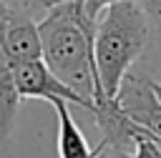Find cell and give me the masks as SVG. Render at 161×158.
Here are the masks:
<instances>
[{
	"label": "cell",
	"mask_w": 161,
	"mask_h": 158,
	"mask_svg": "<svg viewBox=\"0 0 161 158\" xmlns=\"http://www.w3.org/2000/svg\"><path fill=\"white\" fill-rule=\"evenodd\" d=\"M96 25L98 20L88 18L75 0L50 8L38 23L43 40V63L55 73V78H60L91 105L103 98L93 58Z\"/></svg>",
	"instance_id": "1"
},
{
	"label": "cell",
	"mask_w": 161,
	"mask_h": 158,
	"mask_svg": "<svg viewBox=\"0 0 161 158\" xmlns=\"http://www.w3.org/2000/svg\"><path fill=\"white\" fill-rule=\"evenodd\" d=\"M148 35V18L136 0L113 3L101 13L93 38V58L98 88L106 98H116L126 73L146 50Z\"/></svg>",
	"instance_id": "2"
},
{
	"label": "cell",
	"mask_w": 161,
	"mask_h": 158,
	"mask_svg": "<svg viewBox=\"0 0 161 158\" xmlns=\"http://www.w3.org/2000/svg\"><path fill=\"white\" fill-rule=\"evenodd\" d=\"M116 103L148 138L161 143V100L151 88V78L128 70L116 93Z\"/></svg>",
	"instance_id": "3"
},
{
	"label": "cell",
	"mask_w": 161,
	"mask_h": 158,
	"mask_svg": "<svg viewBox=\"0 0 161 158\" xmlns=\"http://www.w3.org/2000/svg\"><path fill=\"white\" fill-rule=\"evenodd\" d=\"M13 65V78L18 85L20 98H40V100H68L73 105L86 108L88 113L93 110V105L80 98L75 90H70L60 78H55V73L43 63V60H23V63H10Z\"/></svg>",
	"instance_id": "4"
},
{
	"label": "cell",
	"mask_w": 161,
	"mask_h": 158,
	"mask_svg": "<svg viewBox=\"0 0 161 158\" xmlns=\"http://www.w3.org/2000/svg\"><path fill=\"white\" fill-rule=\"evenodd\" d=\"M8 13L10 5L0 0V150L8 145L13 138L15 123H18V110H20V93L13 78V65L5 50V25H8Z\"/></svg>",
	"instance_id": "5"
},
{
	"label": "cell",
	"mask_w": 161,
	"mask_h": 158,
	"mask_svg": "<svg viewBox=\"0 0 161 158\" xmlns=\"http://www.w3.org/2000/svg\"><path fill=\"white\" fill-rule=\"evenodd\" d=\"M5 50L10 63L23 60H43V40L38 23L30 18V13L10 8L8 25H5Z\"/></svg>",
	"instance_id": "6"
},
{
	"label": "cell",
	"mask_w": 161,
	"mask_h": 158,
	"mask_svg": "<svg viewBox=\"0 0 161 158\" xmlns=\"http://www.w3.org/2000/svg\"><path fill=\"white\" fill-rule=\"evenodd\" d=\"M50 105L55 108L58 115V155L60 158H101L106 153V145L98 143L96 148L88 145L83 130L78 128L75 118L68 110V100H50Z\"/></svg>",
	"instance_id": "7"
},
{
	"label": "cell",
	"mask_w": 161,
	"mask_h": 158,
	"mask_svg": "<svg viewBox=\"0 0 161 158\" xmlns=\"http://www.w3.org/2000/svg\"><path fill=\"white\" fill-rule=\"evenodd\" d=\"M136 3H138V8L146 13L151 30L161 33V0H136Z\"/></svg>",
	"instance_id": "8"
},
{
	"label": "cell",
	"mask_w": 161,
	"mask_h": 158,
	"mask_svg": "<svg viewBox=\"0 0 161 158\" xmlns=\"http://www.w3.org/2000/svg\"><path fill=\"white\" fill-rule=\"evenodd\" d=\"M75 3L80 5V10H83L88 18L98 20V18H101V13H103L108 5H113V3H121V0H75Z\"/></svg>",
	"instance_id": "9"
},
{
	"label": "cell",
	"mask_w": 161,
	"mask_h": 158,
	"mask_svg": "<svg viewBox=\"0 0 161 158\" xmlns=\"http://www.w3.org/2000/svg\"><path fill=\"white\" fill-rule=\"evenodd\" d=\"M33 3V8H40V10H50V8H55V5H63V3H68V0H30Z\"/></svg>",
	"instance_id": "10"
},
{
	"label": "cell",
	"mask_w": 161,
	"mask_h": 158,
	"mask_svg": "<svg viewBox=\"0 0 161 158\" xmlns=\"http://www.w3.org/2000/svg\"><path fill=\"white\" fill-rule=\"evenodd\" d=\"M106 155L108 158H136L131 150H121V148H106Z\"/></svg>",
	"instance_id": "11"
},
{
	"label": "cell",
	"mask_w": 161,
	"mask_h": 158,
	"mask_svg": "<svg viewBox=\"0 0 161 158\" xmlns=\"http://www.w3.org/2000/svg\"><path fill=\"white\" fill-rule=\"evenodd\" d=\"M151 88H153V93H156V98L161 100V83H156V80H151Z\"/></svg>",
	"instance_id": "12"
}]
</instances>
